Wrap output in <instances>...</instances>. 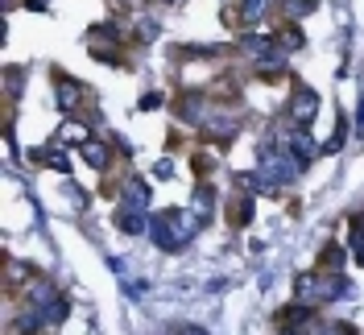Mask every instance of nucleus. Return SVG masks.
<instances>
[{
	"instance_id": "nucleus-1",
	"label": "nucleus",
	"mask_w": 364,
	"mask_h": 335,
	"mask_svg": "<svg viewBox=\"0 0 364 335\" xmlns=\"http://www.w3.org/2000/svg\"><path fill=\"white\" fill-rule=\"evenodd\" d=\"M195 228H199V220L191 211H161L154 220V240H158V248H182L195 236Z\"/></svg>"
},
{
	"instance_id": "nucleus-2",
	"label": "nucleus",
	"mask_w": 364,
	"mask_h": 335,
	"mask_svg": "<svg viewBox=\"0 0 364 335\" xmlns=\"http://www.w3.org/2000/svg\"><path fill=\"white\" fill-rule=\"evenodd\" d=\"M315 112H318V95H315V91H302L294 104H290V116H294L298 124H306V120H311Z\"/></svg>"
},
{
	"instance_id": "nucleus-3",
	"label": "nucleus",
	"mask_w": 364,
	"mask_h": 335,
	"mask_svg": "<svg viewBox=\"0 0 364 335\" xmlns=\"http://www.w3.org/2000/svg\"><path fill=\"white\" fill-rule=\"evenodd\" d=\"M83 157H87L95 170H104V166H108V149H104V145H95V141H83Z\"/></svg>"
},
{
	"instance_id": "nucleus-4",
	"label": "nucleus",
	"mask_w": 364,
	"mask_h": 335,
	"mask_svg": "<svg viewBox=\"0 0 364 335\" xmlns=\"http://www.w3.org/2000/svg\"><path fill=\"white\" fill-rule=\"evenodd\" d=\"M58 104H63L67 112H75V108H79V87H75V83H63V79H58Z\"/></svg>"
},
{
	"instance_id": "nucleus-5",
	"label": "nucleus",
	"mask_w": 364,
	"mask_h": 335,
	"mask_svg": "<svg viewBox=\"0 0 364 335\" xmlns=\"http://www.w3.org/2000/svg\"><path fill=\"white\" fill-rule=\"evenodd\" d=\"M141 223H145V220H141V211H136V207H133V211H120V228H124L129 236H133V232H141Z\"/></svg>"
},
{
	"instance_id": "nucleus-6",
	"label": "nucleus",
	"mask_w": 364,
	"mask_h": 335,
	"mask_svg": "<svg viewBox=\"0 0 364 335\" xmlns=\"http://www.w3.org/2000/svg\"><path fill=\"white\" fill-rule=\"evenodd\" d=\"M265 9H269V0H245V17H249V21H257Z\"/></svg>"
},
{
	"instance_id": "nucleus-7",
	"label": "nucleus",
	"mask_w": 364,
	"mask_h": 335,
	"mask_svg": "<svg viewBox=\"0 0 364 335\" xmlns=\"http://www.w3.org/2000/svg\"><path fill=\"white\" fill-rule=\"evenodd\" d=\"M306 9H315V0H286V13H306Z\"/></svg>"
},
{
	"instance_id": "nucleus-8",
	"label": "nucleus",
	"mask_w": 364,
	"mask_h": 335,
	"mask_svg": "<svg viewBox=\"0 0 364 335\" xmlns=\"http://www.w3.org/2000/svg\"><path fill=\"white\" fill-rule=\"evenodd\" d=\"M282 46H302V33H298V29H286V38H282Z\"/></svg>"
},
{
	"instance_id": "nucleus-9",
	"label": "nucleus",
	"mask_w": 364,
	"mask_h": 335,
	"mask_svg": "<svg viewBox=\"0 0 364 335\" xmlns=\"http://www.w3.org/2000/svg\"><path fill=\"white\" fill-rule=\"evenodd\" d=\"M158 4H182V0H158Z\"/></svg>"
},
{
	"instance_id": "nucleus-10",
	"label": "nucleus",
	"mask_w": 364,
	"mask_h": 335,
	"mask_svg": "<svg viewBox=\"0 0 364 335\" xmlns=\"http://www.w3.org/2000/svg\"><path fill=\"white\" fill-rule=\"evenodd\" d=\"M186 335H203V331H199V327H191V331H186Z\"/></svg>"
},
{
	"instance_id": "nucleus-11",
	"label": "nucleus",
	"mask_w": 364,
	"mask_h": 335,
	"mask_svg": "<svg viewBox=\"0 0 364 335\" xmlns=\"http://www.w3.org/2000/svg\"><path fill=\"white\" fill-rule=\"evenodd\" d=\"M33 4H42V0H33Z\"/></svg>"
}]
</instances>
